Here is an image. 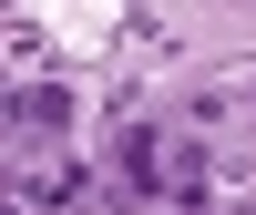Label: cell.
<instances>
[{
    "label": "cell",
    "instance_id": "3",
    "mask_svg": "<svg viewBox=\"0 0 256 215\" xmlns=\"http://www.w3.org/2000/svg\"><path fill=\"white\" fill-rule=\"evenodd\" d=\"M236 215H256V205H236Z\"/></svg>",
    "mask_w": 256,
    "mask_h": 215
},
{
    "label": "cell",
    "instance_id": "1",
    "mask_svg": "<svg viewBox=\"0 0 256 215\" xmlns=\"http://www.w3.org/2000/svg\"><path fill=\"white\" fill-rule=\"evenodd\" d=\"M62 123H72L62 82H0V134H62Z\"/></svg>",
    "mask_w": 256,
    "mask_h": 215
},
{
    "label": "cell",
    "instance_id": "2",
    "mask_svg": "<svg viewBox=\"0 0 256 215\" xmlns=\"http://www.w3.org/2000/svg\"><path fill=\"white\" fill-rule=\"evenodd\" d=\"M226 123H236V82H184V134H205V144H216Z\"/></svg>",
    "mask_w": 256,
    "mask_h": 215
}]
</instances>
